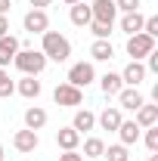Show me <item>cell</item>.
<instances>
[{
  "label": "cell",
  "instance_id": "32",
  "mask_svg": "<svg viewBox=\"0 0 158 161\" xmlns=\"http://www.w3.org/2000/svg\"><path fill=\"white\" fill-rule=\"evenodd\" d=\"M3 34H9V19H6V16H0V37H3Z\"/></svg>",
  "mask_w": 158,
  "mask_h": 161
},
{
  "label": "cell",
  "instance_id": "31",
  "mask_svg": "<svg viewBox=\"0 0 158 161\" xmlns=\"http://www.w3.org/2000/svg\"><path fill=\"white\" fill-rule=\"evenodd\" d=\"M56 161H84V158L78 155V149H75V152H62V155H59Z\"/></svg>",
  "mask_w": 158,
  "mask_h": 161
},
{
  "label": "cell",
  "instance_id": "18",
  "mask_svg": "<svg viewBox=\"0 0 158 161\" xmlns=\"http://www.w3.org/2000/svg\"><path fill=\"white\" fill-rule=\"evenodd\" d=\"M99 87H102L105 96H118L121 87H124V80H121V75H115V71H105V75L99 78Z\"/></svg>",
  "mask_w": 158,
  "mask_h": 161
},
{
  "label": "cell",
  "instance_id": "4",
  "mask_svg": "<svg viewBox=\"0 0 158 161\" xmlns=\"http://www.w3.org/2000/svg\"><path fill=\"white\" fill-rule=\"evenodd\" d=\"M93 80H96L93 62H75V65L68 68V84H71V87H87V84H93Z\"/></svg>",
  "mask_w": 158,
  "mask_h": 161
},
{
  "label": "cell",
  "instance_id": "27",
  "mask_svg": "<svg viewBox=\"0 0 158 161\" xmlns=\"http://www.w3.org/2000/svg\"><path fill=\"white\" fill-rule=\"evenodd\" d=\"M143 34H149V37H158V16H149V19L143 22Z\"/></svg>",
  "mask_w": 158,
  "mask_h": 161
},
{
  "label": "cell",
  "instance_id": "5",
  "mask_svg": "<svg viewBox=\"0 0 158 161\" xmlns=\"http://www.w3.org/2000/svg\"><path fill=\"white\" fill-rule=\"evenodd\" d=\"M53 99H56V105L75 108V105H81V102H84V93H81V87H71V84L65 80V84H59V87L53 90Z\"/></svg>",
  "mask_w": 158,
  "mask_h": 161
},
{
  "label": "cell",
  "instance_id": "28",
  "mask_svg": "<svg viewBox=\"0 0 158 161\" xmlns=\"http://www.w3.org/2000/svg\"><path fill=\"white\" fill-rule=\"evenodd\" d=\"M115 9H124V13H137L139 0H115Z\"/></svg>",
  "mask_w": 158,
  "mask_h": 161
},
{
  "label": "cell",
  "instance_id": "12",
  "mask_svg": "<svg viewBox=\"0 0 158 161\" xmlns=\"http://www.w3.org/2000/svg\"><path fill=\"white\" fill-rule=\"evenodd\" d=\"M19 37H13V34H3L0 37V68L3 65H9V62L16 59V53H19Z\"/></svg>",
  "mask_w": 158,
  "mask_h": 161
},
{
  "label": "cell",
  "instance_id": "16",
  "mask_svg": "<svg viewBox=\"0 0 158 161\" xmlns=\"http://www.w3.org/2000/svg\"><path fill=\"white\" fill-rule=\"evenodd\" d=\"M143 22H146V16H143V13H124V19H121V31H124V34H127V37H130V34H139V31H143Z\"/></svg>",
  "mask_w": 158,
  "mask_h": 161
},
{
  "label": "cell",
  "instance_id": "36",
  "mask_svg": "<svg viewBox=\"0 0 158 161\" xmlns=\"http://www.w3.org/2000/svg\"><path fill=\"white\" fill-rule=\"evenodd\" d=\"M6 78H9V75H6V71H3V68H0V80H6Z\"/></svg>",
  "mask_w": 158,
  "mask_h": 161
},
{
  "label": "cell",
  "instance_id": "23",
  "mask_svg": "<svg viewBox=\"0 0 158 161\" xmlns=\"http://www.w3.org/2000/svg\"><path fill=\"white\" fill-rule=\"evenodd\" d=\"M102 152H105V142L99 140V136L84 140V155H87V158H102Z\"/></svg>",
  "mask_w": 158,
  "mask_h": 161
},
{
  "label": "cell",
  "instance_id": "17",
  "mask_svg": "<svg viewBox=\"0 0 158 161\" xmlns=\"http://www.w3.org/2000/svg\"><path fill=\"white\" fill-rule=\"evenodd\" d=\"M133 115H137L133 121H137L139 127H152V124H158V105H149V102H143V105H139Z\"/></svg>",
  "mask_w": 158,
  "mask_h": 161
},
{
  "label": "cell",
  "instance_id": "2",
  "mask_svg": "<svg viewBox=\"0 0 158 161\" xmlns=\"http://www.w3.org/2000/svg\"><path fill=\"white\" fill-rule=\"evenodd\" d=\"M13 65L19 68L22 75H31V78H37L40 71L47 68V56H43L40 50H19V53H16V59H13Z\"/></svg>",
  "mask_w": 158,
  "mask_h": 161
},
{
  "label": "cell",
  "instance_id": "1",
  "mask_svg": "<svg viewBox=\"0 0 158 161\" xmlns=\"http://www.w3.org/2000/svg\"><path fill=\"white\" fill-rule=\"evenodd\" d=\"M43 37V43H40V53L47 56V62H68V56H71V43H68V37L65 34H59V31H43L40 34Z\"/></svg>",
  "mask_w": 158,
  "mask_h": 161
},
{
  "label": "cell",
  "instance_id": "29",
  "mask_svg": "<svg viewBox=\"0 0 158 161\" xmlns=\"http://www.w3.org/2000/svg\"><path fill=\"white\" fill-rule=\"evenodd\" d=\"M13 93H16V84H13L9 78H6V80H0V99H9Z\"/></svg>",
  "mask_w": 158,
  "mask_h": 161
},
{
  "label": "cell",
  "instance_id": "9",
  "mask_svg": "<svg viewBox=\"0 0 158 161\" xmlns=\"http://www.w3.org/2000/svg\"><path fill=\"white\" fill-rule=\"evenodd\" d=\"M146 75H149V71H146V65H143V62H137V59H130L127 65H124V71H121V80H124L127 87H139Z\"/></svg>",
  "mask_w": 158,
  "mask_h": 161
},
{
  "label": "cell",
  "instance_id": "10",
  "mask_svg": "<svg viewBox=\"0 0 158 161\" xmlns=\"http://www.w3.org/2000/svg\"><path fill=\"white\" fill-rule=\"evenodd\" d=\"M56 146H59L62 152H75L81 146V133L75 127H59V130H56Z\"/></svg>",
  "mask_w": 158,
  "mask_h": 161
},
{
  "label": "cell",
  "instance_id": "37",
  "mask_svg": "<svg viewBox=\"0 0 158 161\" xmlns=\"http://www.w3.org/2000/svg\"><path fill=\"white\" fill-rule=\"evenodd\" d=\"M0 161H3V146H0Z\"/></svg>",
  "mask_w": 158,
  "mask_h": 161
},
{
  "label": "cell",
  "instance_id": "26",
  "mask_svg": "<svg viewBox=\"0 0 158 161\" xmlns=\"http://www.w3.org/2000/svg\"><path fill=\"white\" fill-rule=\"evenodd\" d=\"M90 31L96 34V40H109V34H112V25H102V22H90Z\"/></svg>",
  "mask_w": 158,
  "mask_h": 161
},
{
  "label": "cell",
  "instance_id": "8",
  "mask_svg": "<svg viewBox=\"0 0 158 161\" xmlns=\"http://www.w3.org/2000/svg\"><path fill=\"white\" fill-rule=\"evenodd\" d=\"M13 146H16V152H22V155H28V152H34L40 146V140H37V130H16V136H13Z\"/></svg>",
  "mask_w": 158,
  "mask_h": 161
},
{
  "label": "cell",
  "instance_id": "30",
  "mask_svg": "<svg viewBox=\"0 0 158 161\" xmlns=\"http://www.w3.org/2000/svg\"><path fill=\"white\" fill-rule=\"evenodd\" d=\"M146 59H149V62H146V71H158V53H155V50H152Z\"/></svg>",
  "mask_w": 158,
  "mask_h": 161
},
{
  "label": "cell",
  "instance_id": "33",
  "mask_svg": "<svg viewBox=\"0 0 158 161\" xmlns=\"http://www.w3.org/2000/svg\"><path fill=\"white\" fill-rule=\"evenodd\" d=\"M28 3H31V6H34V9H43V6H50V3H53V0H28Z\"/></svg>",
  "mask_w": 158,
  "mask_h": 161
},
{
  "label": "cell",
  "instance_id": "6",
  "mask_svg": "<svg viewBox=\"0 0 158 161\" xmlns=\"http://www.w3.org/2000/svg\"><path fill=\"white\" fill-rule=\"evenodd\" d=\"M90 16H93V22L115 25V16H118V9H115V0H93V3H90Z\"/></svg>",
  "mask_w": 158,
  "mask_h": 161
},
{
  "label": "cell",
  "instance_id": "19",
  "mask_svg": "<svg viewBox=\"0 0 158 161\" xmlns=\"http://www.w3.org/2000/svg\"><path fill=\"white\" fill-rule=\"evenodd\" d=\"M90 56L96 62H109L115 56V47H112V40H93V47H90Z\"/></svg>",
  "mask_w": 158,
  "mask_h": 161
},
{
  "label": "cell",
  "instance_id": "3",
  "mask_svg": "<svg viewBox=\"0 0 158 161\" xmlns=\"http://www.w3.org/2000/svg\"><path fill=\"white\" fill-rule=\"evenodd\" d=\"M152 50H155V37H149V34H143V31L127 37V56H133L137 62H143Z\"/></svg>",
  "mask_w": 158,
  "mask_h": 161
},
{
  "label": "cell",
  "instance_id": "20",
  "mask_svg": "<svg viewBox=\"0 0 158 161\" xmlns=\"http://www.w3.org/2000/svg\"><path fill=\"white\" fill-rule=\"evenodd\" d=\"M16 90H19L25 99H37V96H40V80H34L31 75H25V78L16 84Z\"/></svg>",
  "mask_w": 158,
  "mask_h": 161
},
{
  "label": "cell",
  "instance_id": "25",
  "mask_svg": "<svg viewBox=\"0 0 158 161\" xmlns=\"http://www.w3.org/2000/svg\"><path fill=\"white\" fill-rule=\"evenodd\" d=\"M143 130H146V136H143V140H146V149H149V152H158V124L143 127Z\"/></svg>",
  "mask_w": 158,
  "mask_h": 161
},
{
  "label": "cell",
  "instance_id": "13",
  "mask_svg": "<svg viewBox=\"0 0 158 161\" xmlns=\"http://www.w3.org/2000/svg\"><path fill=\"white\" fill-rule=\"evenodd\" d=\"M115 133L121 136V146H127V149H130V146H133V142L139 140V133H143V127H139L137 121H121V127L115 130Z\"/></svg>",
  "mask_w": 158,
  "mask_h": 161
},
{
  "label": "cell",
  "instance_id": "22",
  "mask_svg": "<svg viewBox=\"0 0 158 161\" xmlns=\"http://www.w3.org/2000/svg\"><path fill=\"white\" fill-rule=\"evenodd\" d=\"M43 124H47V112H43L40 105H31V108L25 112V127H28V130H40Z\"/></svg>",
  "mask_w": 158,
  "mask_h": 161
},
{
  "label": "cell",
  "instance_id": "35",
  "mask_svg": "<svg viewBox=\"0 0 158 161\" xmlns=\"http://www.w3.org/2000/svg\"><path fill=\"white\" fill-rule=\"evenodd\" d=\"M62 3H65V6H75V3H81V0H62Z\"/></svg>",
  "mask_w": 158,
  "mask_h": 161
},
{
  "label": "cell",
  "instance_id": "14",
  "mask_svg": "<svg viewBox=\"0 0 158 161\" xmlns=\"http://www.w3.org/2000/svg\"><path fill=\"white\" fill-rule=\"evenodd\" d=\"M121 121H124V118H121V108H118V105H112V108H102V115L96 118V124L102 127V130H118Z\"/></svg>",
  "mask_w": 158,
  "mask_h": 161
},
{
  "label": "cell",
  "instance_id": "21",
  "mask_svg": "<svg viewBox=\"0 0 158 161\" xmlns=\"http://www.w3.org/2000/svg\"><path fill=\"white\" fill-rule=\"evenodd\" d=\"M71 127H75L78 133H87V130H93V127H96V115H93V112H87V108H81L78 115H75V121H71Z\"/></svg>",
  "mask_w": 158,
  "mask_h": 161
},
{
  "label": "cell",
  "instance_id": "11",
  "mask_svg": "<svg viewBox=\"0 0 158 161\" xmlns=\"http://www.w3.org/2000/svg\"><path fill=\"white\" fill-rule=\"evenodd\" d=\"M143 102H146V99H143V93H139L137 87H121V93H118V108L137 112Z\"/></svg>",
  "mask_w": 158,
  "mask_h": 161
},
{
  "label": "cell",
  "instance_id": "34",
  "mask_svg": "<svg viewBox=\"0 0 158 161\" xmlns=\"http://www.w3.org/2000/svg\"><path fill=\"white\" fill-rule=\"evenodd\" d=\"M9 6H13V0H0V16H6V13H9Z\"/></svg>",
  "mask_w": 158,
  "mask_h": 161
},
{
  "label": "cell",
  "instance_id": "7",
  "mask_svg": "<svg viewBox=\"0 0 158 161\" xmlns=\"http://www.w3.org/2000/svg\"><path fill=\"white\" fill-rule=\"evenodd\" d=\"M22 25L28 34H43V31H50V16H47V9H31V13H25Z\"/></svg>",
  "mask_w": 158,
  "mask_h": 161
},
{
  "label": "cell",
  "instance_id": "15",
  "mask_svg": "<svg viewBox=\"0 0 158 161\" xmlns=\"http://www.w3.org/2000/svg\"><path fill=\"white\" fill-rule=\"evenodd\" d=\"M68 19H71V25H78V28H87L90 22H93V16H90V6L81 0V3H75L71 9H68Z\"/></svg>",
  "mask_w": 158,
  "mask_h": 161
},
{
  "label": "cell",
  "instance_id": "24",
  "mask_svg": "<svg viewBox=\"0 0 158 161\" xmlns=\"http://www.w3.org/2000/svg\"><path fill=\"white\" fill-rule=\"evenodd\" d=\"M102 158H109V161H130V152H127V146H109L105 152H102Z\"/></svg>",
  "mask_w": 158,
  "mask_h": 161
}]
</instances>
